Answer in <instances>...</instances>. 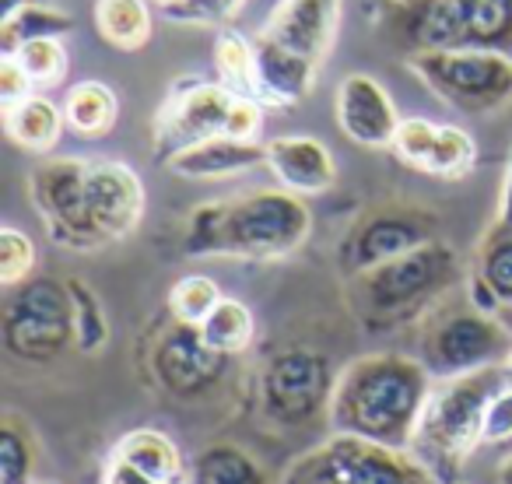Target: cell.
<instances>
[{
  "label": "cell",
  "instance_id": "1f68e13d",
  "mask_svg": "<svg viewBox=\"0 0 512 484\" xmlns=\"http://www.w3.org/2000/svg\"><path fill=\"white\" fill-rule=\"evenodd\" d=\"M477 165V144L456 123H439V137H435L432 158H428L425 172L439 179H463Z\"/></svg>",
  "mask_w": 512,
  "mask_h": 484
},
{
  "label": "cell",
  "instance_id": "f35d334b",
  "mask_svg": "<svg viewBox=\"0 0 512 484\" xmlns=\"http://www.w3.org/2000/svg\"><path fill=\"white\" fill-rule=\"evenodd\" d=\"M481 439L488 442V446H502V442H512V386H502V390L491 397L488 411H484Z\"/></svg>",
  "mask_w": 512,
  "mask_h": 484
},
{
  "label": "cell",
  "instance_id": "4dcf8cb0",
  "mask_svg": "<svg viewBox=\"0 0 512 484\" xmlns=\"http://www.w3.org/2000/svg\"><path fill=\"white\" fill-rule=\"evenodd\" d=\"M71 292V313H74V348L81 355H99L109 341V316L95 288L81 278H67Z\"/></svg>",
  "mask_w": 512,
  "mask_h": 484
},
{
  "label": "cell",
  "instance_id": "ba28073f",
  "mask_svg": "<svg viewBox=\"0 0 512 484\" xmlns=\"http://www.w3.org/2000/svg\"><path fill=\"white\" fill-rule=\"evenodd\" d=\"M4 351L18 362L46 365L74 344V313L67 281H22L0 313Z\"/></svg>",
  "mask_w": 512,
  "mask_h": 484
},
{
  "label": "cell",
  "instance_id": "8fae6325",
  "mask_svg": "<svg viewBox=\"0 0 512 484\" xmlns=\"http://www.w3.org/2000/svg\"><path fill=\"white\" fill-rule=\"evenodd\" d=\"M337 372L313 348H285L260 372V407L274 425L302 428L330 411Z\"/></svg>",
  "mask_w": 512,
  "mask_h": 484
},
{
  "label": "cell",
  "instance_id": "7c38bea8",
  "mask_svg": "<svg viewBox=\"0 0 512 484\" xmlns=\"http://www.w3.org/2000/svg\"><path fill=\"white\" fill-rule=\"evenodd\" d=\"M232 102L235 95L221 81L179 78L155 113L151 141H155L158 162H169L179 151L225 134Z\"/></svg>",
  "mask_w": 512,
  "mask_h": 484
},
{
  "label": "cell",
  "instance_id": "e0dca14e",
  "mask_svg": "<svg viewBox=\"0 0 512 484\" xmlns=\"http://www.w3.org/2000/svg\"><path fill=\"white\" fill-rule=\"evenodd\" d=\"M393 43L407 53H439V50H463L460 8L456 0H390L386 15Z\"/></svg>",
  "mask_w": 512,
  "mask_h": 484
},
{
  "label": "cell",
  "instance_id": "ffe728a7",
  "mask_svg": "<svg viewBox=\"0 0 512 484\" xmlns=\"http://www.w3.org/2000/svg\"><path fill=\"white\" fill-rule=\"evenodd\" d=\"M109 456L130 463L141 474L155 477L158 484H190V463L183 460L176 442L165 432H155V428H134V432H127Z\"/></svg>",
  "mask_w": 512,
  "mask_h": 484
},
{
  "label": "cell",
  "instance_id": "5b68a950",
  "mask_svg": "<svg viewBox=\"0 0 512 484\" xmlns=\"http://www.w3.org/2000/svg\"><path fill=\"white\" fill-rule=\"evenodd\" d=\"M281 484H439L411 449H390L358 435L334 432L299 453Z\"/></svg>",
  "mask_w": 512,
  "mask_h": 484
},
{
  "label": "cell",
  "instance_id": "484cf974",
  "mask_svg": "<svg viewBox=\"0 0 512 484\" xmlns=\"http://www.w3.org/2000/svg\"><path fill=\"white\" fill-rule=\"evenodd\" d=\"M470 274L495 295L498 309L512 306V228L495 221V225L481 235Z\"/></svg>",
  "mask_w": 512,
  "mask_h": 484
},
{
  "label": "cell",
  "instance_id": "ee69618b",
  "mask_svg": "<svg viewBox=\"0 0 512 484\" xmlns=\"http://www.w3.org/2000/svg\"><path fill=\"white\" fill-rule=\"evenodd\" d=\"M495 477H498V484H512V453L502 456V463L495 467Z\"/></svg>",
  "mask_w": 512,
  "mask_h": 484
},
{
  "label": "cell",
  "instance_id": "d4e9b609",
  "mask_svg": "<svg viewBox=\"0 0 512 484\" xmlns=\"http://www.w3.org/2000/svg\"><path fill=\"white\" fill-rule=\"evenodd\" d=\"M190 484H271L264 467L235 442H211L190 463Z\"/></svg>",
  "mask_w": 512,
  "mask_h": 484
},
{
  "label": "cell",
  "instance_id": "7402d4cb",
  "mask_svg": "<svg viewBox=\"0 0 512 484\" xmlns=\"http://www.w3.org/2000/svg\"><path fill=\"white\" fill-rule=\"evenodd\" d=\"M463 50H488L512 57V0H456Z\"/></svg>",
  "mask_w": 512,
  "mask_h": 484
},
{
  "label": "cell",
  "instance_id": "30bf717a",
  "mask_svg": "<svg viewBox=\"0 0 512 484\" xmlns=\"http://www.w3.org/2000/svg\"><path fill=\"white\" fill-rule=\"evenodd\" d=\"M435 239H439V214L421 204L390 200V204L369 207L351 221L341 242V264L351 278V274L372 271L386 260L421 250Z\"/></svg>",
  "mask_w": 512,
  "mask_h": 484
},
{
  "label": "cell",
  "instance_id": "bcb514c9",
  "mask_svg": "<svg viewBox=\"0 0 512 484\" xmlns=\"http://www.w3.org/2000/svg\"><path fill=\"white\" fill-rule=\"evenodd\" d=\"M505 379H509V386H512V351H509V358H505Z\"/></svg>",
  "mask_w": 512,
  "mask_h": 484
},
{
  "label": "cell",
  "instance_id": "6da1fadb",
  "mask_svg": "<svg viewBox=\"0 0 512 484\" xmlns=\"http://www.w3.org/2000/svg\"><path fill=\"white\" fill-rule=\"evenodd\" d=\"M432 386V372L421 358L400 351L362 355L337 372L327 421L341 435L411 449Z\"/></svg>",
  "mask_w": 512,
  "mask_h": 484
},
{
  "label": "cell",
  "instance_id": "ab89813d",
  "mask_svg": "<svg viewBox=\"0 0 512 484\" xmlns=\"http://www.w3.org/2000/svg\"><path fill=\"white\" fill-rule=\"evenodd\" d=\"M264 102L260 99H239L235 95L232 113H228V137H239V141H260V130H264Z\"/></svg>",
  "mask_w": 512,
  "mask_h": 484
},
{
  "label": "cell",
  "instance_id": "cb8c5ba5",
  "mask_svg": "<svg viewBox=\"0 0 512 484\" xmlns=\"http://www.w3.org/2000/svg\"><path fill=\"white\" fill-rule=\"evenodd\" d=\"M64 120L74 134L81 137H106L116 127V116H120V99L109 85L102 81H81L71 92L64 95Z\"/></svg>",
  "mask_w": 512,
  "mask_h": 484
},
{
  "label": "cell",
  "instance_id": "8992f818",
  "mask_svg": "<svg viewBox=\"0 0 512 484\" xmlns=\"http://www.w3.org/2000/svg\"><path fill=\"white\" fill-rule=\"evenodd\" d=\"M512 351V334L470 302L453 306L442 302L432 316L421 320V365L432 372V379H456L470 372L505 365Z\"/></svg>",
  "mask_w": 512,
  "mask_h": 484
},
{
  "label": "cell",
  "instance_id": "d6a6232c",
  "mask_svg": "<svg viewBox=\"0 0 512 484\" xmlns=\"http://www.w3.org/2000/svg\"><path fill=\"white\" fill-rule=\"evenodd\" d=\"M221 299H225V295H221V288L214 285L207 274H186V278H179L176 285H172L169 313L176 316V320L200 327V323L214 313V306H218Z\"/></svg>",
  "mask_w": 512,
  "mask_h": 484
},
{
  "label": "cell",
  "instance_id": "8d00e7d4",
  "mask_svg": "<svg viewBox=\"0 0 512 484\" xmlns=\"http://www.w3.org/2000/svg\"><path fill=\"white\" fill-rule=\"evenodd\" d=\"M246 8V0H179L162 15L172 25H214V29H228L235 15Z\"/></svg>",
  "mask_w": 512,
  "mask_h": 484
},
{
  "label": "cell",
  "instance_id": "4fadbf2b",
  "mask_svg": "<svg viewBox=\"0 0 512 484\" xmlns=\"http://www.w3.org/2000/svg\"><path fill=\"white\" fill-rule=\"evenodd\" d=\"M148 369L169 397L193 404V400L207 397L214 386H221L228 372V355L214 351L204 341L200 327L169 316V323L151 341Z\"/></svg>",
  "mask_w": 512,
  "mask_h": 484
},
{
  "label": "cell",
  "instance_id": "c3c4849f",
  "mask_svg": "<svg viewBox=\"0 0 512 484\" xmlns=\"http://www.w3.org/2000/svg\"><path fill=\"white\" fill-rule=\"evenodd\" d=\"M456 484H460V481H456Z\"/></svg>",
  "mask_w": 512,
  "mask_h": 484
},
{
  "label": "cell",
  "instance_id": "7bdbcfd3",
  "mask_svg": "<svg viewBox=\"0 0 512 484\" xmlns=\"http://www.w3.org/2000/svg\"><path fill=\"white\" fill-rule=\"evenodd\" d=\"M29 4H36V0H0V22H8V18H15L18 11H25Z\"/></svg>",
  "mask_w": 512,
  "mask_h": 484
},
{
  "label": "cell",
  "instance_id": "2e32d148",
  "mask_svg": "<svg viewBox=\"0 0 512 484\" xmlns=\"http://www.w3.org/2000/svg\"><path fill=\"white\" fill-rule=\"evenodd\" d=\"M88 200H92L95 225L109 242L134 235L144 218L141 176L113 158H88Z\"/></svg>",
  "mask_w": 512,
  "mask_h": 484
},
{
  "label": "cell",
  "instance_id": "74e56055",
  "mask_svg": "<svg viewBox=\"0 0 512 484\" xmlns=\"http://www.w3.org/2000/svg\"><path fill=\"white\" fill-rule=\"evenodd\" d=\"M29 95H36L32 74L25 71L15 53H0V106L8 109V106H15V102L29 99Z\"/></svg>",
  "mask_w": 512,
  "mask_h": 484
},
{
  "label": "cell",
  "instance_id": "ac0fdd59",
  "mask_svg": "<svg viewBox=\"0 0 512 484\" xmlns=\"http://www.w3.org/2000/svg\"><path fill=\"white\" fill-rule=\"evenodd\" d=\"M267 169L278 179L281 190L316 197L337 183V162L320 137L285 134L267 141Z\"/></svg>",
  "mask_w": 512,
  "mask_h": 484
},
{
  "label": "cell",
  "instance_id": "9c48e42d",
  "mask_svg": "<svg viewBox=\"0 0 512 484\" xmlns=\"http://www.w3.org/2000/svg\"><path fill=\"white\" fill-rule=\"evenodd\" d=\"M29 200L57 246L74 253H95L109 246V239L95 225L88 200L85 158H43L29 172Z\"/></svg>",
  "mask_w": 512,
  "mask_h": 484
},
{
  "label": "cell",
  "instance_id": "83f0119b",
  "mask_svg": "<svg viewBox=\"0 0 512 484\" xmlns=\"http://www.w3.org/2000/svg\"><path fill=\"white\" fill-rule=\"evenodd\" d=\"M36 432L18 411L0 418V484H29L36 470Z\"/></svg>",
  "mask_w": 512,
  "mask_h": 484
},
{
  "label": "cell",
  "instance_id": "836d02e7",
  "mask_svg": "<svg viewBox=\"0 0 512 484\" xmlns=\"http://www.w3.org/2000/svg\"><path fill=\"white\" fill-rule=\"evenodd\" d=\"M15 57L22 60V67L32 74L36 88L57 85V81L67 78V67H71V57H67L64 39H36V43H25L22 50H15Z\"/></svg>",
  "mask_w": 512,
  "mask_h": 484
},
{
  "label": "cell",
  "instance_id": "d590c367",
  "mask_svg": "<svg viewBox=\"0 0 512 484\" xmlns=\"http://www.w3.org/2000/svg\"><path fill=\"white\" fill-rule=\"evenodd\" d=\"M435 137H439V123L425 120V116H407V120H400V130L393 137V155L404 165H411V169L425 172L435 148Z\"/></svg>",
  "mask_w": 512,
  "mask_h": 484
},
{
  "label": "cell",
  "instance_id": "603a6c76",
  "mask_svg": "<svg viewBox=\"0 0 512 484\" xmlns=\"http://www.w3.org/2000/svg\"><path fill=\"white\" fill-rule=\"evenodd\" d=\"M95 29L116 50H144L155 29L151 0H95Z\"/></svg>",
  "mask_w": 512,
  "mask_h": 484
},
{
  "label": "cell",
  "instance_id": "b9f144b4",
  "mask_svg": "<svg viewBox=\"0 0 512 484\" xmlns=\"http://www.w3.org/2000/svg\"><path fill=\"white\" fill-rule=\"evenodd\" d=\"M498 225L512 228V148H509V165H505V179H502V200H498Z\"/></svg>",
  "mask_w": 512,
  "mask_h": 484
},
{
  "label": "cell",
  "instance_id": "277c9868",
  "mask_svg": "<svg viewBox=\"0 0 512 484\" xmlns=\"http://www.w3.org/2000/svg\"><path fill=\"white\" fill-rule=\"evenodd\" d=\"M502 386H509L505 365H491V369L456 379H439L432 386L411 453L425 463L428 474L439 484H456L470 453L484 442V411Z\"/></svg>",
  "mask_w": 512,
  "mask_h": 484
},
{
  "label": "cell",
  "instance_id": "60d3db41",
  "mask_svg": "<svg viewBox=\"0 0 512 484\" xmlns=\"http://www.w3.org/2000/svg\"><path fill=\"white\" fill-rule=\"evenodd\" d=\"M102 484H158V481H155V477H148V474H141L137 467H130V463L109 456L106 474H102Z\"/></svg>",
  "mask_w": 512,
  "mask_h": 484
},
{
  "label": "cell",
  "instance_id": "f6af8a7d",
  "mask_svg": "<svg viewBox=\"0 0 512 484\" xmlns=\"http://www.w3.org/2000/svg\"><path fill=\"white\" fill-rule=\"evenodd\" d=\"M498 323H502V327L512 334V306H502V309H498Z\"/></svg>",
  "mask_w": 512,
  "mask_h": 484
},
{
  "label": "cell",
  "instance_id": "9a60e30c",
  "mask_svg": "<svg viewBox=\"0 0 512 484\" xmlns=\"http://www.w3.org/2000/svg\"><path fill=\"white\" fill-rule=\"evenodd\" d=\"M334 120L341 134L362 148H393V137L400 130L397 106L372 74H348L337 85Z\"/></svg>",
  "mask_w": 512,
  "mask_h": 484
},
{
  "label": "cell",
  "instance_id": "f546056e",
  "mask_svg": "<svg viewBox=\"0 0 512 484\" xmlns=\"http://www.w3.org/2000/svg\"><path fill=\"white\" fill-rule=\"evenodd\" d=\"M253 330H256V320H253V313H249V306L239 299H228V295L214 306V313L200 323L204 341L228 358L239 355V351H246L249 344H253Z\"/></svg>",
  "mask_w": 512,
  "mask_h": 484
},
{
  "label": "cell",
  "instance_id": "e575fe53",
  "mask_svg": "<svg viewBox=\"0 0 512 484\" xmlns=\"http://www.w3.org/2000/svg\"><path fill=\"white\" fill-rule=\"evenodd\" d=\"M36 267V242L22 228H0V285L18 288Z\"/></svg>",
  "mask_w": 512,
  "mask_h": 484
},
{
  "label": "cell",
  "instance_id": "5bb4252c",
  "mask_svg": "<svg viewBox=\"0 0 512 484\" xmlns=\"http://www.w3.org/2000/svg\"><path fill=\"white\" fill-rule=\"evenodd\" d=\"M341 32V0H278V8L256 32L278 50L323 67Z\"/></svg>",
  "mask_w": 512,
  "mask_h": 484
},
{
  "label": "cell",
  "instance_id": "3957f363",
  "mask_svg": "<svg viewBox=\"0 0 512 484\" xmlns=\"http://www.w3.org/2000/svg\"><path fill=\"white\" fill-rule=\"evenodd\" d=\"M460 285H467L460 253L449 242L435 239L372 271L351 274L348 302L362 327L400 330L432 316Z\"/></svg>",
  "mask_w": 512,
  "mask_h": 484
},
{
  "label": "cell",
  "instance_id": "4316f807",
  "mask_svg": "<svg viewBox=\"0 0 512 484\" xmlns=\"http://www.w3.org/2000/svg\"><path fill=\"white\" fill-rule=\"evenodd\" d=\"M214 74L218 81L239 99H256V53L253 39L239 29H218L214 36Z\"/></svg>",
  "mask_w": 512,
  "mask_h": 484
},
{
  "label": "cell",
  "instance_id": "d6986e66",
  "mask_svg": "<svg viewBox=\"0 0 512 484\" xmlns=\"http://www.w3.org/2000/svg\"><path fill=\"white\" fill-rule=\"evenodd\" d=\"M260 165H267L264 141H239V137L221 134L179 151L176 158L165 162V169L183 179H232L260 169Z\"/></svg>",
  "mask_w": 512,
  "mask_h": 484
},
{
  "label": "cell",
  "instance_id": "f1b7e54d",
  "mask_svg": "<svg viewBox=\"0 0 512 484\" xmlns=\"http://www.w3.org/2000/svg\"><path fill=\"white\" fill-rule=\"evenodd\" d=\"M71 32H74V18L67 11L29 4L15 18L0 22V53H15L25 43H36V39H64Z\"/></svg>",
  "mask_w": 512,
  "mask_h": 484
},
{
  "label": "cell",
  "instance_id": "7a4b0ae2",
  "mask_svg": "<svg viewBox=\"0 0 512 484\" xmlns=\"http://www.w3.org/2000/svg\"><path fill=\"white\" fill-rule=\"evenodd\" d=\"M313 235L306 197L288 190H249L228 200L193 207L183 228L186 257L228 260H285Z\"/></svg>",
  "mask_w": 512,
  "mask_h": 484
},
{
  "label": "cell",
  "instance_id": "44dd1931",
  "mask_svg": "<svg viewBox=\"0 0 512 484\" xmlns=\"http://www.w3.org/2000/svg\"><path fill=\"white\" fill-rule=\"evenodd\" d=\"M64 127H67L64 106H57V102L39 92L4 109V130H8V137L22 151H32V155H46V151L57 148Z\"/></svg>",
  "mask_w": 512,
  "mask_h": 484
},
{
  "label": "cell",
  "instance_id": "52a82bcc",
  "mask_svg": "<svg viewBox=\"0 0 512 484\" xmlns=\"http://www.w3.org/2000/svg\"><path fill=\"white\" fill-rule=\"evenodd\" d=\"M407 71L439 102L467 116L498 113L512 102V57L488 50H439L407 57Z\"/></svg>",
  "mask_w": 512,
  "mask_h": 484
},
{
  "label": "cell",
  "instance_id": "7dc6e473",
  "mask_svg": "<svg viewBox=\"0 0 512 484\" xmlns=\"http://www.w3.org/2000/svg\"><path fill=\"white\" fill-rule=\"evenodd\" d=\"M151 4H158V8L165 11V8H172V4H179V0H151Z\"/></svg>",
  "mask_w": 512,
  "mask_h": 484
}]
</instances>
